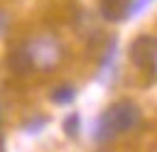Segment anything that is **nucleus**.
I'll return each mask as SVG.
<instances>
[{
  "instance_id": "nucleus-1",
  "label": "nucleus",
  "mask_w": 157,
  "mask_h": 152,
  "mask_svg": "<svg viewBox=\"0 0 157 152\" xmlns=\"http://www.w3.org/2000/svg\"><path fill=\"white\" fill-rule=\"evenodd\" d=\"M137 120H140V108L132 101H118L96 123V140H110L113 135L135 127Z\"/></svg>"
},
{
  "instance_id": "nucleus-2",
  "label": "nucleus",
  "mask_w": 157,
  "mask_h": 152,
  "mask_svg": "<svg viewBox=\"0 0 157 152\" xmlns=\"http://www.w3.org/2000/svg\"><path fill=\"white\" fill-rule=\"evenodd\" d=\"M130 59L135 66H140L142 71H147L150 76L155 74V59H157V44L150 34H140L132 44H130Z\"/></svg>"
},
{
  "instance_id": "nucleus-3",
  "label": "nucleus",
  "mask_w": 157,
  "mask_h": 152,
  "mask_svg": "<svg viewBox=\"0 0 157 152\" xmlns=\"http://www.w3.org/2000/svg\"><path fill=\"white\" fill-rule=\"evenodd\" d=\"M98 7L108 22H118V20H125L130 15V0H101Z\"/></svg>"
},
{
  "instance_id": "nucleus-4",
  "label": "nucleus",
  "mask_w": 157,
  "mask_h": 152,
  "mask_svg": "<svg viewBox=\"0 0 157 152\" xmlns=\"http://www.w3.org/2000/svg\"><path fill=\"white\" fill-rule=\"evenodd\" d=\"M32 64H34V61H32V54H29V51H12V54H10V69L17 71V74L29 71Z\"/></svg>"
},
{
  "instance_id": "nucleus-5",
  "label": "nucleus",
  "mask_w": 157,
  "mask_h": 152,
  "mask_svg": "<svg viewBox=\"0 0 157 152\" xmlns=\"http://www.w3.org/2000/svg\"><path fill=\"white\" fill-rule=\"evenodd\" d=\"M74 98H76V91H74L71 86L54 88V93H52V101H54V103H59V105H64V103H71Z\"/></svg>"
},
{
  "instance_id": "nucleus-6",
  "label": "nucleus",
  "mask_w": 157,
  "mask_h": 152,
  "mask_svg": "<svg viewBox=\"0 0 157 152\" xmlns=\"http://www.w3.org/2000/svg\"><path fill=\"white\" fill-rule=\"evenodd\" d=\"M64 130H66L69 137H76V132H78V113H71V115L64 120Z\"/></svg>"
},
{
  "instance_id": "nucleus-7",
  "label": "nucleus",
  "mask_w": 157,
  "mask_h": 152,
  "mask_svg": "<svg viewBox=\"0 0 157 152\" xmlns=\"http://www.w3.org/2000/svg\"><path fill=\"white\" fill-rule=\"evenodd\" d=\"M0 29H5V17H2V12H0Z\"/></svg>"
},
{
  "instance_id": "nucleus-8",
  "label": "nucleus",
  "mask_w": 157,
  "mask_h": 152,
  "mask_svg": "<svg viewBox=\"0 0 157 152\" xmlns=\"http://www.w3.org/2000/svg\"><path fill=\"white\" fill-rule=\"evenodd\" d=\"M0 152H2V135H0Z\"/></svg>"
}]
</instances>
